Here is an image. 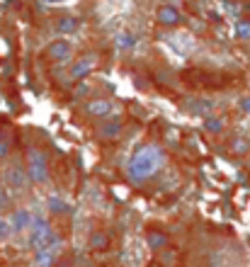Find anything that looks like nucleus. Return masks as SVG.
Returning a JSON list of instances; mask_svg holds the SVG:
<instances>
[{
    "instance_id": "1",
    "label": "nucleus",
    "mask_w": 250,
    "mask_h": 267,
    "mask_svg": "<svg viewBox=\"0 0 250 267\" xmlns=\"http://www.w3.org/2000/svg\"><path fill=\"white\" fill-rule=\"evenodd\" d=\"M165 160H168V156H165L163 146H158L155 141H148L131 153L129 163H127V178H129L131 185H143L146 180H151L165 165Z\"/></svg>"
},
{
    "instance_id": "2",
    "label": "nucleus",
    "mask_w": 250,
    "mask_h": 267,
    "mask_svg": "<svg viewBox=\"0 0 250 267\" xmlns=\"http://www.w3.org/2000/svg\"><path fill=\"white\" fill-rule=\"evenodd\" d=\"M24 173H27V180H29L32 185H46V182L51 180L49 160H46V153H44L42 148H29V151H27Z\"/></svg>"
},
{
    "instance_id": "3",
    "label": "nucleus",
    "mask_w": 250,
    "mask_h": 267,
    "mask_svg": "<svg viewBox=\"0 0 250 267\" xmlns=\"http://www.w3.org/2000/svg\"><path fill=\"white\" fill-rule=\"evenodd\" d=\"M56 241H58V238H56L49 219H44V216H34L32 226H29V248H32V250H42V248L54 245Z\"/></svg>"
},
{
    "instance_id": "4",
    "label": "nucleus",
    "mask_w": 250,
    "mask_h": 267,
    "mask_svg": "<svg viewBox=\"0 0 250 267\" xmlns=\"http://www.w3.org/2000/svg\"><path fill=\"white\" fill-rule=\"evenodd\" d=\"M100 66V54L98 51H85V54H80L78 58L71 61V68H68V78L73 80V83H83V80Z\"/></svg>"
},
{
    "instance_id": "5",
    "label": "nucleus",
    "mask_w": 250,
    "mask_h": 267,
    "mask_svg": "<svg viewBox=\"0 0 250 267\" xmlns=\"http://www.w3.org/2000/svg\"><path fill=\"white\" fill-rule=\"evenodd\" d=\"M114 110H117V102L109 100V97H92L83 105V114L95 119V122H107L114 117Z\"/></svg>"
},
{
    "instance_id": "6",
    "label": "nucleus",
    "mask_w": 250,
    "mask_h": 267,
    "mask_svg": "<svg viewBox=\"0 0 250 267\" xmlns=\"http://www.w3.org/2000/svg\"><path fill=\"white\" fill-rule=\"evenodd\" d=\"M44 58L51 63H58V66L71 63L73 61V44L68 39H51L44 49Z\"/></svg>"
},
{
    "instance_id": "7",
    "label": "nucleus",
    "mask_w": 250,
    "mask_h": 267,
    "mask_svg": "<svg viewBox=\"0 0 250 267\" xmlns=\"http://www.w3.org/2000/svg\"><path fill=\"white\" fill-rule=\"evenodd\" d=\"M155 22L161 24V27H177V24L182 22V15L177 10V5L165 3V5H161L155 10Z\"/></svg>"
},
{
    "instance_id": "8",
    "label": "nucleus",
    "mask_w": 250,
    "mask_h": 267,
    "mask_svg": "<svg viewBox=\"0 0 250 267\" xmlns=\"http://www.w3.org/2000/svg\"><path fill=\"white\" fill-rule=\"evenodd\" d=\"M121 129H124V124H121V119L114 114L112 119L100 124L98 129H95V134H98L100 141H114V139H119L121 136Z\"/></svg>"
},
{
    "instance_id": "9",
    "label": "nucleus",
    "mask_w": 250,
    "mask_h": 267,
    "mask_svg": "<svg viewBox=\"0 0 250 267\" xmlns=\"http://www.w3.org/2000/svg\"><path fill=\"white\" fill-rule=\"evenodd\" d=\"M3 180H8V185H10L12 189H24L27 182H29V180H27V173H24V165H20V163H12Z\"/></svg>"
},
{
    "instance_id": "10",
    "label": "nucleus",
    "mask_w": 250,
    "mask_h": 267,
    "mask_svg": "<svg viewBox=\"0 0 250 267\" xmlns=\"http://www.w3.org/2000/svg\"><path fill=\"white\" fill-rule=\"evenodd\" d=\"M29 226H32V214L27 212V209H15V212H12L10 231L22 233V231H24V228H29Z\"/></svg>"
},
{
    "instance_id": "11",
    "label": "nucleus",
    "mask_w": 250,
    "mask_h": 267,
    "mask_svg": "<svg viewBox=\"0 0 250 267\" xmlns=\"http://www.w3.org/2000/svg\"><path fill=\"white\" fill-rule=\"evenodd\" d=\"M78 27H80V20L73 17V15H61L56 20V32L58 34H73L78 32Z\"/></svg>"
},
{
    "instance_id": "12",
    "label": "nucleus",
    "mask_w": 250,
    "mask_h": 267,
    "mask_svg": "<svg viewBox=\"0 0 250 267\" xmlns=\"http://www.w3.org/2000/svg\"><path fill=\"white\" fill-rule=\"evenodd\" d=\"M146 243H148L151 250H165L168 243H170V238H168V233H163V231H148V233H146Z\"/></svg>"
},
{
    "instance_id": "13",
    "label": "nucleus",
    "mask_w": 250,
    "mask_h": 267,
    "mask_svg": "<svg viewBox=\"0 0 250 267\" xmlns=\"http://www.w3.org/2000/svg\"><path fill=\"white\" fill-rule=\"evenodd\" d=\"M229 151L233 153V156H248V151H250V141L245 139V136H231V141H229Z\"/></svg>"
},
{
    "instance_id": "14",
    "label": "nucleus",
    "mask_w": 250,
    "mask_h": 267,
    "mask_svg": "<svg viewBox=\"0 0 250 267\" xmlns=\"http://www.w3.org/2000/svg\"><path fill=\"white\" fill-rule=\"evenodd\" d=\"M136 34L134 32H119L117 37H114V46L117 49H121V51H129V49H134L136 46Z\"/></svg>"
},
{
    "instance_id": "15",
    "label": "nucleus",
    "mask_w": 250,
    "mask_h": 267,
    "mask_svg": "<svg viewBox=\"0 0 250 267\" xmlns=\"http://www.w3.org/2000/svg\"><path fill=\"white\" fill-rule=\"evenodd\" d=\"M51 262H54V245L42 248V250H37V253H34V265H37V267H49Z\"/></svg>"
},
{
    "instance_id": "16",
    "label": "nucleus",
    "mask_w": 250,
    "mask_h": 267,
    "mask_svg": "<svg viewBox=\"0 0 250 267\" xmlns=\"http://www.w3.org/2000/svg\"><path fill=\"white\" fill-rule=\"evenodd\" d=\"M233 32H236V39H240V42L250 39V17H240V20H236Z\"/></svg>"
},
{
    "instance_id": "17",
    "label": "nucleus",
    "mask_w": 250,
    "mask_h": 267,
    "mask_svg": "<svg viewBox=\"0 0 250 267\" xmlns=\"http://www.w3.org/2000/svg\"><path fill=\"white\" fill-rule=\"evenodd\" d=\"M204 129L216 136V134L224 131V119H221L218 114H209V117H204Z\"/></svg>"
},
{
    "instance_id": "18",
    "label": "nucleus",
    "mask_w": 250,
    "mask_h": 267,
    "mask_svg": "<svg viewBox=\"0 0 250 267\" xmlns=\"http://www.w3.org/2000/svg\"><path fill=\"white\" fill-rule=\"evenodd\" d=\"M46 207H49V212H51V214H68V212H71V207H68V204H66L61 197H56V194H51V197H49Z\"/></svg>"
},
{
    "instance_id": "19",
    "label": "nucleus",
    "mask_w": 250,
    "mask_h": 267,
    "mask_svg": "<svg viewBox=\"0 0 250 267\" xmlns=\"http://www.w3.org/2000/svg\"><path fill=\"white\" fill-rule=\"evenodd\" d=\"M12 153V139L8 134H0V163L3 160H8Z\"/></svg>"
},
{
    "instance_id": "20",
    "label": "nucleus",
    "mask_w": 250,
    "mask_h": 267,
    "mask_svg": "<svg viewBox=\"0 0 250 267\" xmlns=\"http://www.w3.org/2000/svg\"><path fill=\"white\" fill-rule=\"evenodd\" d=\"M107 245V236L105 233H95L90 238V248H105Z\"/></svg>"
},
{
    "instance_id": "21",
    "label": "nucleus",
    "mask_w": 250,
    "mask_h": 267,
    "mask_svg": "<svg viewBox=\"0 0 250 267\" xmlns=\"http://www.w3.org/2000/svg\"><path fill=\"white\" fill-rule=\"evenodd\" d=\"M8 236H10V223L5 219H0V241H5Z\"/></svg>"
},
{
    "instance_id": "22",
    "label": "nucleus",
    "mask_w": 250,
    "mask_h": 267,
    "mask_svg": "<svg viewBox=\"0 0 250 267\" xmlns=\"http://www.w3.org/2000/svg\"><path fill=\"white\" fill-rule=\"evenodd\" d=\"M240 110L245 112V114H250V95H248V97H243V100H240Z\"/></svg>"
},
{
    "instance_id": "23",
    "label": "nucleus",
    "mask_w": 250,
    "mask_h": 267,
    "mask_svg": "<svg viewBox=\"0 0 250 267\" xmlns=\"http://www.w3.org/2000/svg\"><path fill=\"white\" fill-rule=\"evenodd\" d=\"M8 204H10V199H8V197H5V192L0 189V212H3V209H5Z\"/></svg>"
},
{
    "instance_id": "24",
    "label": "nucleus",
    "mask_w": 250,
    "mask_h": 267,
    "mask_svg": "<svg viewBox=\"0 0 250 267\" xmlns=\"http://www.w3.org/2000/svg\"><path fill=\"white\" fill-rule=\"evenodd\" d=\"M0 189H3V173H0Z\"/></svg>"
}]
</instances>
